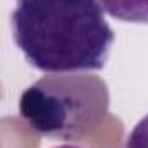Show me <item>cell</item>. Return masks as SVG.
<instances>
[{"label":"cell","mask_w":148,"mask_h":148,"mask_svg":"<svg viewBox=\"0 0 148 148\" xmlns=\"http://www.w3.org/2000/svg\"><path fill=\"white\" fill-rule=\"evenodd\" d=\"M10 26L26 60L48 74L98 71L114 43L98 0H17Z\"/></svg>","instance_id":"cell-1"},{"label":"cell","mask_w":148,"mask_h":148,"mask_svg":"<svg viewBox=\"0 0 148 148\" xmlns=\"http://www.w3.org/2000/svg\"><path fill=\"white\" fill-rule=\"evenodd\" d=\"M107 84L88 74H48L31 84L19 100L23 119L43 136L74 140L107 112Z\"/></svg>","instance_id":"cell-2"},{"label":"cell","mask_w":148,"mask_h":148,"mask_svg":"<svg viewBox=\"0 0 148 148\" xmlns=\"http://www.w3.org/2000/svg\"><path fill=\"white\" fill-rule=\"evenodd\" d=\"M98 3L119 21L148 23V0H98Z\"/></svg>","instance_id":"cell-3"},{"label":"cell","mask_w":148,"mask_h":148,"mask_svg":"<svg viewBox=\"0 0 148 148\" xmlns=\"http://www.w3.org/2000/svg\"><path fill=\"white\" fill-rule=\"evenodd\" d=\"M126 148H148V115L133 127L126 140Z\"/></svg>","instance_id":"cell-4"},{"label":"cell","mask_w":148,"mask_h":148,"mask_svg":"<svg viewBox=\"0 0 148 148\" xmlns=\"http://www.w3.org/2000/svg\"><path fill=\"white\" fill-rule=\"evenodd\" d=\"M57 148H77V147H71V145H66V147H57Z\"/></svg>","instance_id":"cell-5"}]
</instances>
